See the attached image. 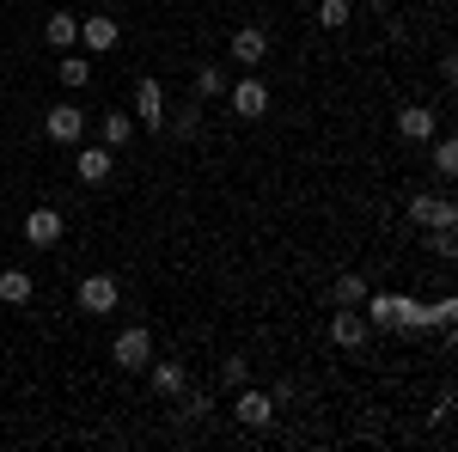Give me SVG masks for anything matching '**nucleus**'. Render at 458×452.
Listing matches in <instances>:
<instances>
[{"label":"nucleus","instance_id":"nucleus-1","mask_svg":"<svg viewBox=\"0 0 458 452\" xmlns=\"http://www.w3.org/2000/svg\"><path fill=\"white\" fill-rule=\"evenodd\" d=\"M73 306H80L86 318L116 312V306H123V281L110 276V269H92V276H80V281H73Z\"/></svg>","mask_w":458,"mask_h":452},{"label":"nucleus","instance_id":"nucleus-2","mask_svg":"<svg viewBox=\"0 0 458 452\" xmlns=\"http://www.w3.org/2000/svg\"><path fill=\"white\" fill-rule=\"evenodd\" d=\"M86 123H92V116H86V110H80V98H62V105H49L43 110V135L55 141V147H80V141H86Z\"/></svg>","mask_w":458,"mask_h":452},{"label":"nucleus","instance_id":"nucleus-3","mask_svg":"<svg viewBox=\"0 0 458 452\" xmlns=\"http://www.w3.org/2000/svg\"><path fill=\"white\" fill-rule=\"evenodd\" d=\"M233 422H239V428H250V434H263V428H276V397H269V391H257V385H239V391H233Z\"/></svg>","mask_w":458,"mask_h":452},{"label":"nucleus","instance_id":"nucleus-4","mask_svg":"<svg viewBox=\"0 0 458 452\" xmlns=\"http://www.w3.org/2000/svg\"><path fill=\"white\" fill-rule=\"evenodd\" d=\"M110 361H116L123 373H147V361H153V330H147V324H129V330H116V343H110Z\"/></svg>","mask_w":458,"mask_h":452},{"label":"nucleus","instance_id":"nucleus-5","mask_svg":"<svg viewBox=\"0 0 458 452\" xmlns=\"http://www.w3.org/2000/svg\"><path fill=\"white\" fill-rule=\"evenodd\" d=\"M226 110H233L239 123H257V116H269V86H263L257 73L233 80V86H226Z\"/></svg>","mask_w":458,"mask_h":452},{"label":"nucleus","instance_id":"nucleus-6","mask_svg":"<svg viewBox=\"0 0 458 452\" xmlns=\"http://www.w3.org/2000/svg\"><path fill=\"white\" fill-rule=\"evenodd\" d=\"M19 233H25V244H31V251H55V244H62V233H68V214H62V209H31Z\"/></svg>","mask_w":458,"mask_h":452},{"label":"nucleus","instance_id":"nucleus-7","mask_svg":"<svg viewBox=\"0 0 458 452\" xmlns=\"http://www.w3.org/2000/svg\"><path fill=\"white\" fill-rule=\"evenodd\" d=\"M410 226H458V202L453 196H434V190H416L410 196Z\"/></svg>","mask_w":458,"mask_h":452},{"label":"nucleus","instance_id":"nucleus-8","mask_svg":"<svg viewBox=\"0 0 458 452\" xmlns=\"http://www.w3.org/2000/svg\"><path fill=\"white\" fill-rule=\"evenodd\" d=\"M226 55H233V68H263L269 62V31L263 25H239L226 37Z\"/></svg>","mask_w":458,"mask_h":452},{"label":"nucleus","instance_id":"nucleus-9","mask_svg":"<svg viewBox=\"0 0 458 452\" xmlns=\"http://www.w3.org/2000/svg\"><path fill=\"white\" fill-rule=\"evenodd\" d=\"M165 86H159V80H141V86H135V129H147V135H159V129H165Z\"/></svg>","mask_w":458,"mask_h":452},{"label":"nucleus","instance_id":"nucleus-10","mask_svg":"<svg viewBox=\"0 0 458 452\" xmlns=\"http://www.w3.org/2000/svg\"><path fill=\"white\" fill-rule=\"evenodd\" d=\"M391 129H397V141H410V147H428V141L440 135V116H434L428 105H403Z\"/></svg>","mask_w":458,"mask_h":452},{"label":"nucleus","instance_id":"nucleus-11","mask_svg":"<svg viewBox=\"0 0 458 452\" xmlns=\"http://www.w3.org/2000/svg\"><path fill=\"white\" fill-rule=\"evenodd\" d=\"M373 324L360 318V306H330V343L336 348H367Z\"/></svg>","mask_w":458,"mask_h":452},{"label":"nucleus","instance_id":"nucleus-12","mask_svg":"<svg viewBox=\"0 0 458 452\" xmlns=\"http://www.w3.org/2000/svg\"><path fill=\"white\" fill-rule=\"evenodd\" d=\"M123 43V25L110 19V13H92V19H80V49L86 55H110Z\"/></svg>","mask_w":458,"mask_h":452},{"label":"nucleus","instance_id":"nucleus-13","mask_svg":"<svg viewBox=\"0 0 458 452\" xmlns=\"http://www.w3.org/2000/svg\"><path fill=\"white\" fill-rule=\"evenodd\" d=\"M73 172H80V183H92V190H98V183H110V172H116V153H110L105 141H98V147H86V141H80Z\"/></svg>","mask_w":458,"mask_h":452},{"label":"nucleus","instance_id":"nucleus-14","mask_svg":"<svg viewBox=\"0 0 458 452\" xmlns=\"http://www.w3.org/2000/svg\"><path fill=\"white\" fill-rule=\"evenodd\" d=\"M391 330H403V337H422V330H434V306L410 300V294H397V306H391Z\"/></svg>","mask_w":458,"mask_h":452},{"label":"nucleus","instance_id":"nucleus-15","mask_svg":"<svg viewBox=\"0 0 458 452\" xmlns=\"http://www.w3.org/2000/svg\"><path fill=\"white\" fill-rule=\"evenodd\" d=\"M135 135H141V129H135V116H129V110H105V116H98V141H105L110 153H123Z\"/></svg>","mask_w":458,"mask_h":452},{"label":"nucleus","instance_id":"nucleus-16","mask_svg":"<svg viewBox=\"0 0 458 452\" xmlns=\"http://www.w3.org/2000/svg\"><path fill=\"white\" fill-rule=\"evenodd\" d=\"M55 80H62L68 92H86V86H92V55H86V49H62V62H55Z\"/></svg>","mask_w":458,"mask_h":452},{"label":"nucleus","instance_id":"nucleus-17","mask_svg":"<svg viewBox=\"0 0 458 452\" xmlns=\"http://www.w3.org/2000/svg\"><path fill=\"white\" fill-rule=\"evenodd\" d=\"M43 37H49L55 49H80V13H68V6H55V13L43 19Z\"/></svg>","mask_w":458,"mask_h":452},{"label":"nucleus","instance_id":"nucleus-18","mask_svg":"<svg viewBox=\"0 0 458 452\" xmlns=\"http://www.w3.org/2000/svg\"><path fill=\"white\" fill-rule=\"evenodd\" d=\"M147 380H153L159 397H177V391L190 385V367H183V361H147Z\"/></svg>","mask_w":458,"mask_h":452},{"label":"nucleus","instance_id":"nucleus-19","mask_svg":"<svg viewBox=\"0 0 458 452\" xmlns=\"http://www.w3.org/2000/svg\"><path fill=\"white\" fill-rule=\"evenodd\" d=\"M360 300H367V276H354V269L324 287V312H330V306H360Z\"/></svg>","mask_w":458,"mask_h":452},{"label":"nucleus","instance_id":"nucleus-20","mask_svg":"<svg viewBox=\"0 0 458 452\" xmlns=\"http://www.w3.org/2000/svg\"><path fill=\"white\" fill-rule=\"evenodd\" d=\"M165 135H177V141H196V135H202V98L165 110Z\"/></svg>","mask_w":458,"mask_h":452},{"label":"nucleus","instance_id":"nucleus-21","mask_svg":"<svg viewBox=\"0 0 458 452\" xmlns=\"http://www.w3.org/2000/svg\"><path fill=\"white\" fill-rule=\"evenodd\" d=\"M190 80H196V98H202V105H208V98H226V86H233L220 62H196V68H190Z\"/></svg>","mask_w":458,"mask_h":452},{"label":"nucleus","instance_id":"nucleus-22","mask_svg":"<svg viewBox=\"0 0 458 452\" xmlns=\"http://www.w3.org/2000/svg\"><path fill=\"white\" fill-rule=\"evenodd\" d=\"M428 166H434L440 183H453V177H458V141L453 135H434V141H428Z\"/></svg>","mask_w":458,"mask_h":452},{"label":"nucleus","instance_id":"nucleus-23","mask_svg":"<svg viewBox=\"0 0 458 452\" xmlns=\"http://www.w3.org/2000/svg\"><path fill=\"white\" fill-rule=\"evenodd\" d=\"M177 397H183V410H177V428H183V434H190V428H202V422L214 416V397H208V391H190V385H183Z\"/></svg>","mask_w":458,"mask_h":452},{"label":"nucleus","instance_id":"nucleus-24","mask_svg":"<svg viewBox=\"0 0 458 452\" xmlns=\"http://www.w3.org/2000/svg\"><path fill=\"white\" fill-rule=\"evenodd\" d=\"M31 294H37L31 269H0V300L6 306H31Z\"/></svg>","mask_w":458,"mask_h":452},{"label":"nucleus","instance_id":"nucleus-25","mask_svg":"<svg viewBox=\"0 0 458 452\" xmlns=\"http://www.w3.org/2000/svg\"><path fill=\"white\" fill-rule=\"evenodd\" d=\"M349 19H354L349 0H318V25H324V31H343Z\"/></svg>","mask_w":458,"mask_h":452},{"label":"nucleus","instance_id":"nucleus-26","mask_svg":"<svg viewBox=\"0 0 458 452\" xmlns=\"http://www.w3.org/2000/svg\"><path fill=\"white\" fill-rule=\"evenodd\" d=\"M245 380H250V361L245 354H226V361H220V391H239Z\"/></svg>","mask_w":458,"mask_h":452},{"label":"nucleus","instance_id":"nucleus-27","mask_svg":"<svg viewBox=\"0 0 458 452\" xmlns=\"http://www.w3.org/2000/svg\"><path fill=\"white\" fill-rule=\"evenodd\" d=\"M428 251L434 257H458V226H428Z\"/></svg>","mask_w":458,"mask_h":452},{"label":"nucleus","instance_id":"nucleus-28","mask_svg":"<svg viewBox=\"0 0 458 452\" xmlns=\"http://www.w3.org/2000/svg\"><path fill=\"white\" fill-rule=\"evenodd\" d=\"M434 330H458V300H453V294L434 300Z\"/></svg>","mask_w":458,"mask_h":452},{"label":"nucleus","instance_id":"nucleus-29","mask_svg":"<svg viewBox=\"0 0 458 452\" xmlns=\"http://www.w3.org/2000/svg\"><path fill=\"white\" fill-rule=\"evenodd\" d=\"M453 404H458V397H453V385H446V391H440V404H434V428H446V422H453Z\"/></svg>","mask_w":458,"mask_h":452},{"label":"nucleus","instance_id":"nucleus-30","mask_svg":"<svg viewBox=\"0 0 458 452\" xmlns=\"http://www.w3.org/2000/svg\"><path fill=\"white\" fill-rule=\"evenodd\" d=\"M367 6H373V13H391V6H397V0H367Z\"/></svg>","mask_w":458,"mask_h":452}]
</instances>
